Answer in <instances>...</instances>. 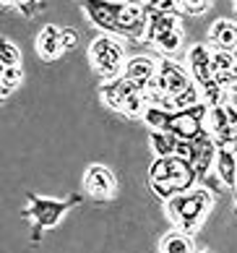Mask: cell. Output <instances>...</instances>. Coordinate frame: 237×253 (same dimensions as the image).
<instances>
[{"label": "cell", "instance_id": "obj_1", "mask_svg": "<svg viewBox=\"0 0 237 253\" xmlns=\"http://www.w3.org/2000/svg\"><path fill=\"white\" fill-rule=\"evenodd\" d=\"M214 206V191L208 188H193L188 193H177L169 201H164V211L175 230H183L188 235H196L206 222L208 211Z\"/></svg>", "mask_w": 237, "mask_h": 253}, {"label": "cell", "instance_id": "obj_2", "mask_svg": "<svg viewBox=\"0 0 237 253\" xmlns=\"http://www.w3.org/2000/svg\"><path fill=\"white\" fill-rule=\"evenodd\" d=\"M196 183H198V177H196L193 165H188L177 157L154 159L149 167V185L162 201H169L177 193L193 191Z\"/></svg>", "mask_w": 237, "mask_h": 253}, {"label": "cell", "instance_id": "obj_3", "mask_svg": "<svg viewBox=\"0 0 237 253\" xmlns=\"http://www.w3.org/2000/svg\"><path fill=\"white\" fill-rule=\"evenodd\" d=\"M79 204H81V193H73L71 199H50V196H40V193H26L24 217L34 219L32 243H40L42 235H44V230L58 227L60 219Z\"/></svg>", "mask_w": 237, "mask_h": 253}, {"label": "cell", "instance_id": "obj_4", "mask_svg": "<svg viewBox=\"0 0 237 253\" xmlns=\"http://www.w3.org/2000/svg\"><path fill=\"white\" fill-rule=\"evenodd\" d=\"M99 99L110 110H115L125 118H144V112L149 107L144 89L136 86L133 81H128L125 76H120L115 81H104L99 86Z\"/></svg>", "mask_w": 237, "mask_h": 253}, {"label": "cell", "instance_id": "obj_5", "mask_svg": "<svg viewBox=\"0 0 237 253\" xmlns=\"http://www.w3.org/2000/svg\"><path fill=\"white\" fill-rule=\"evenodd\" d=\"M89 63L94 73L102 76V84L104 81H115L122 76V68H125V44L122 40L112 34H99L97 40L89 44Z\"/></svg>", "mask_w": 237, "mask_h": 253}, {"label": "cell", "instance_id": "obj_6", "mask_svg": "<svg viewBox=\"0 0 237 253\" xmlns=\"http://www.w3.org/2000/svg\"><path fill=\"white\" fill-rule=\"evenodd\" d=\"M188 73L196 81V86L201 89L203 102L208 107H219L224 105V89L216 84L214 79V68H211V47L206 44H193L188 52Z\"/></svg>", "mask_w": 237, "mask_h": 253}, {"label": "cell", "instance_id": "obj_7", "mask_svg": "<svg viewBox=\"0 0 237 253\" xmlns=\"http://www.w3.org/2000/svg\"><path fill=\"white\" fill-rule=\"evenodd\" d=\"M208 112H211V107H208L206 102H201V105H196L191 110L169 112L164 130H167V133H172L177 141H198V138L206 133L203 123L208 120Z\"/></svg>", "mask_w": 237, "mask_h": 253}, {"label": "cell", "instance_id": "obj_8", "mask_svg": "<svg viewBox=\"0 0 237 253\" xmlns=\"http://www.w3.org/2000/svg\"><path fill=\"white\" fill-rule=\"evenodd\" d=\"M120 5L122 3H112V0H86V3H81V11L91 26L102 29V34H112L120 40V26H118Z\"/></svg>", "mask_w": 237, "mask_h": 253}, {"label": "cell", "instance_id": "obj_9", "mask_svg": "<svg viewBox=\"0 0 237 253\" xmlns=\"http://www.w3.org/2000/svg\"><path fill=\"white\" fill-rule=\"evenodd\" d=\"M118 26H120V40L144 42L146 26H149V5L146 3H122Z\"/></svg>", "mask_w": 237, "mask_h": 253}, {"label": "cell", "instance_id": "obj_10", "mask_svg": "<svg viewBox=\"0 0 237 253\" xmlns=\"http://www.w3.org/2000/svg\"><path fill=\"white\" fill-rule=\"evenodd\" d=\"M83 193L94 201H112L118 193V180L110 167L104 165H89L83 172Z\"/></svg>", "mask_w": 237, "mask_h": 253}, {"label": "cell", "instance_id": "obj_11", "mask_svg": "<svg viewBox=\"0 0 237 253\" xmlns=\"http://www.w3.org/2000/svg\"><path fill=\"white\" fill-rule=\"evenodd\" d=\"M157 71H159V63L154 58H149V55H133V58H128L125 68H122V76L146 91L154 84Z\"/></svg>", "mask_w": 237, "mask_h": 253}, {"label": "cell", "instance_id": "obj_12", "mask_svg": "<svg viewBox=\"0 0 237 253\" xmlns=\"http://www.w3.org/2000/svg\"><path fill=\"white\" fill-rule=\"evenodd\" d=\"M34 44H37V55H40L44 63L58 60L60 55L65 52V47H63V26L44 24L42 29H40V34H37Z\"/></svg>", "mask_w": 237, "mask_h": 253}, {"label": "cell", "instance_id": "obj_13", "mask_svg": "<svg viewBox=\"0 0 237 253\" xmlns=\"http://www.w3.org/2000/svg\"><path fill=\"white\" fill-rule=\"evenodd\" d=\"M208 44L219 52H235L237 50V24L230 18H219L208 29Z\"/></svg>", "mask_w": 237, "mask_h": 253}, {"label": "cell", "instance_id": "obj_14", "mask_svg": "<svg viewBox=\"0 0 237 253\" xmlns=\"http://www.w3.org/2000/svg\"><path fill=\"white\" fill-rule=\"evenodd\" d=\"M146 5H149V3H146ZM175 29H183V26H180V16L162 13V11H154V8H149V26H146L144 44H154L157 40H162L164 34L175 32Z\"/></svg>", "mask_w": 237, "mask_h": 253}, {"label": "cell", "instance_id": "obj_15", "mask_svg": "<svg viewBox=\"0 0 237 253\" xmlns=\"http://www.w3.org/2000/svg\"><path fill=\"white\" fill-rule=\"evenodd\" d=\"M216 180L227 185L232 193L237 191V157L232 149H219L216 154Z\"/></svg>", "mask_w": 237, "mask_h": 253}, {"label": "cell", "instance_id": "obj_16", "mask_svg": "<svg viewBox=\"0 0 237 253\" xmlns=\"http://www.w3.org/2000/svg\"><path fill=\"white\" fill-rule=\"evenodd\" d=\"M159 253H198L193 235L183 230H169L159 240Z\"/></svg>", "mask_w": 237, "mask_h": 253}, {"label": "cell", "instance_id": "obj_17", "mask_svg": "<svg viewBox=\"0 0 237 253\" xmlns=\"http://www.w3.org/2000/svg\"><path fill=\"white\" fill-rule=\"evenodd\" d=\"M235 65H237L235 52H219V50H211V68H214V79H216V84H219V86L224 89V94H227V84H230V76H232Z\"/></svg>", "mask_w": 237, "mask_h": 253}, {"label": "cell", "instance_id": "obj_18", "mask_svg": "<svg viewBox=\"0 0 237 253\" xmlns=\"http://www.w3.org/2000/svg\"><path fill=\"white\" fill-rule=\"evenodd\" d=\"M149 144H151V152L157 154V159H164V157H175L177 152V138L167 130H149Z\"/></svg>", "mask_w": 237, "mask_h": 253}, {"label": "cell", "instance_id": "obj_19", "mask_svg": "<svg viewBox=\"0 0 237 253\" xmlns=\"http://www.w3.org/2000/svg\"><path fill=\"white\" fill-rule=\"evenodd\" d=\"M24 81V71L21 65H16V68H0V94H3V99L11 94L13 89H18V84Z\"/></svg>", "mask_w": 237, "mask_h": 253}, {"label": "cell", "instance_id": "obj_20", "mask_svg": "<svg viewBox=\"0 0 237 253\" xmlns=\"http://www.w3.org/2000/svg\"><path fill=\"white\" fill-rule=\"evenodd\" d=\"M183 42H185V34H183V29H175V32H169V34H164L162 40H157L151 47H157L162 55H175L180 47H183Z\"/></svg>", "mask_w": 237, "mask_h": 253}, {"label": "cell", "instance_id": "obj_21", "mask_svg": "<svg viewBox=\"0 0 237 253\" xmlns=\"http://www.w3.org/2000/svg\"><path fill=\"white\" fill-rule=\"evenodd\" d=\"M16 65H21V50L8 37H3L0 40V68H16Z\"/></svg>", "mask_w": 237, "mask_h": 253}, {"label": "cell", "instance_id": "obj_22", "mask_svg": "<svg viewBox=\"0 0 237 253\" xmlns=\"http://www.w3.org/2000/svg\"><path fill=\"white\" fill-rule=\"evenodd\" d=\"M201 89L196 86V84H191L185 91H180V94L172 99V110L177 112V110H191V107H196V105H201Z\"/></svg>", "mask_w": 237, "mask_h": 253}, {"label": "cell", "instance_id": "obj_23", "mask_svg": "<svg viewBox=\"0 0 237 253\" xmlns=\"http://www.w3.org/2000/svg\"><path fill=\"white\" fill-rule=\"evenodd\" d=\"M196 152H198V144H196V141H180L175 157H177V159H183V162H188V165H193Z\"/></svg>", "mask_w": 237, "mask_h": 253}, {"label": "cell", "instance_id": "obj_24", "mask_svg": "<svg viewBox=\"0 0 237 253\" xmlns=\"http://www.w3.org/2000/svg\"><path fill=\"white\" fill-rule=\"evenodd\" d=\"M211 5L208 0H185V16H203Z\"/></svg>", "mask_w": 237, "mask_h": 253}, {"label": "cell", "instance_id": "obj_25", "mask_svg": "<svg viewBox=\"0 0 237 253\" xmlns=\"http://www.w3.org/2000/svg\"><path fill=\"white\" fill-rule=\"evenodd\" d=\"M63 47H65V52L79 47V32L68 29V26H63Z\"/></svg>", "mask_w": 237, "mask_h": 253}, {"label": "cell", "instance_id": "obj_26", "mask_svg": "<svg viewBox=\"0 0 237 253\" xmlns=\"http://www.w3.org/2000/svg\"><path fill=\"white\" fill-rule=\"evenodd\" d=\"M16 8H18V11H21L24 16H34L37 11H42V8H44V3H37V0H29V3H18Z\"/></svg>", "mask_w": 237, "mask_h": 253}, {"label": "cell", "instance_id": "obj_27", "mask_svg": "<svg viewBox=\"0 0 237 253\" xmlns=\"http://www.w3.org/2000/svg\"><path fill=\"white\" fill-rule=\"evenodd\" d=\"M227 91H235V94H237V65H235V71L230 76V84H227Z\"/></svg>", "mask_w": 237, "mask_h": 253}, {"label": "cell", "instance_id": "obj_28", "mask_svg": "<svg viewBox=\"0 0 237 253\" xmlns=\"http://www.w3.org/2000/svg\"><path fill=\"white\" fill-rule=\"evenodd\" d=\"M230 149H232V152H235V157H237V138H235V144H232Z\"/></svg>", "mask_w": 237, "mask_h": 253}, {"label": "cell", "instance_id": "obj_29", "mask_svg": "<svg viewBox=\"0 0 237 253\" xmlns=\"http://www.w3.org/2000/svg\"><path fill=\"white\" fill-rule=\"evenodd\" d=\"M235 214H237V191H235Z\"/></svg>", "mask_w": 237, "mask_h": 253}, {"label": "cell", "instance_id": "obj_30", "mask_svg": "<svg viewBox=\"0 0 237 253\" xmlns=\"http://www.w3.org/2000/svg\"><path fill=\"white\" fill-rule=\"evenodd\" d=\"M235 16H237V0H235Z\"/></svg>", "mask_w": 237, "mask_h": 253}]
</instances>
